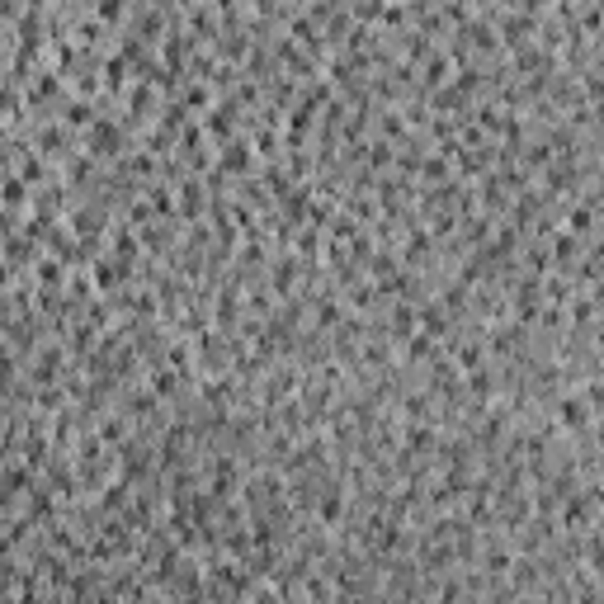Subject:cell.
I'll return each instance as SVG.
<instances>
[{"label":"cell","mask_w":604,"mask_h":604,"mask_svg":"<svg viewBox=\"0 0 604 604\" xmlns=\"http://www.w3.org/2000/svg\"><path fill=\"white\" fill-rule=\"evenodd\" d=\"M557 411H562V425H572V429H581L586 425V406H581V401H562V406H557Z\"/></svg>","instance_id":"1"}]
</instances>
